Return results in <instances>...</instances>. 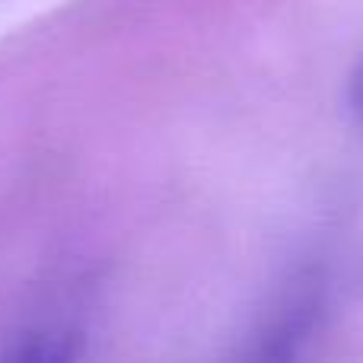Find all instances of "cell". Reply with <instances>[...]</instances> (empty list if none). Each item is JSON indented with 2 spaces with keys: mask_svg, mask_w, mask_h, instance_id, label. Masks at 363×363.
Masks as SVG:
<instances>
[{
  "mask_svg": "<svg viewBox=\"0 0 363 363\" xmlns=\"http://www.w3.org/2000/svg\"><path fill=\"white\" fill-rule=\"evenodd\" d=\"M80 357V335L70 328L35 332L0 363H77Z\"/></svg>",
  "mask_w": 363,
  "mask_h": 363,
  "instance_id": "1",
  "label": "cell"
},
{
  "mask_svg": "<svg viewBox=\"0 0 363 363\" xmlns=\"http://www.w3.org/2000/svg\"><path fill=\"white\" fill-rule=\"evenodd\" d=\"M347 102H351V112H354V118H357V125L363 128V57H360L357 70H354V77H351V93H347Z\"/></svg>",
  "mask_w": 363,
  "mask_h": 363,
  "instance_id": "2",
  "label": "cell"
},
{
  "mask_svg": "<svg viewBox=\"0 0 363 363\" xmlns=\"http://www.w3.org/2000/svg\"><path fill=\"white\" fill-rule=\"evenodd\" d=\"M258 363H290V351L284 345H274V347H268V354Z\"/></svg>",
  "mask_w": 363,
  "mask_h": 363,
  "instance_id": "3",
  "label": "cell"
}]
</instances>
